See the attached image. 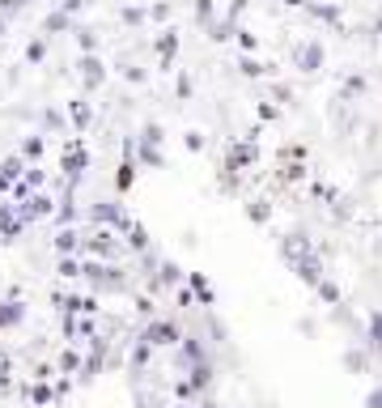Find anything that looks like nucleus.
Returning a JSON list of instances; mask_svg holds the SVG:
<instances>
[{
    "label": "nucleus",
    "mask_w": 382,
    "mask_h": 408,
    "mask_svg": "<svg viewBox=\"0 0 382 408\" xmlns=\"http://www.w3.org/2000/svg\"><path fill=\"white\" fill-rule=\"evenodd\" d=\"M365 408H382V382H378V387L365 396Z\"/></svg>",
    "instance_id": "6e6552de"
},
{
    "label": "nucleus",
    "mask_w": 382,
    "mask_h": 408,
    "mask_svg": "<svg viewBox=\"0 0 382 408\" xmlns=\"http://www.w3.org/2000/svg\"><path fill=\"white\" fill-rule=\"evenodd\" d=\"M319 294H323L327 302H340V289H336V285H319Z\"/></svg>",
    "instance_id": "1a4fd4ad"
},
{
    "label": "nucleus",
    "mask_w": 382,
    "mask_h": 408,
    "mask_svg": "<svg viewBox=\"0 0 382 408\" xmlns=\"http://www.w3.org/2000/svg\"><path fill=\"white\" fill-rule=\"evenodd\" d=\"M140 340H145V345H153V349H166V345L174 349L178 340H183V327L170 323V319H153V323L140 332Z\"/></svg>",
    "instance_id": "f257e3e1"
},
{
    "label": "nucleus",
    "mask_w": 382,
    "mask_h": 408,
    "mask_svg": "<svg viewBox=\"0 0 382 408\" xmlns=\"http://www.w3.org/2000/svg\"><path fill=\"white\" fill-rule=\"evenodd\" d=\"M370 357H374L370 349H344V357H340V362H344L352 374H365V370H370Z\"/></svg>",
    "instance_id": "f03ea898"
},
{
    "label": "nucleus",
    "mask_w": 382,
    "mask_h": 408,
    "mask_svg": "<svg viewBox=\"0 0 382 408\" xmlns=\"http://www.w3.org/2000/svg\"><path fill=\"white\" fill-rule=\"evenodd\" d=\"M365 349H370V353H382V315L370 319V340H365Z\"/></svg>",
    "instance_id": "20e7f679"
},
{
    "label": "nucleus",
    "mask_w": 382,
    "mask_h": 408,
    "mask_svg": "<svg viewBox=\"0 0 382 408\" xmlns=\"http://www.w3.org/2000/svg\"><path fill=\"white\" fill-rule=\"evenodd\" d=\"M149 357H153V345H145V340L136 336V345H132V357H127V362H132V370H145V366H149Z\"/></svg>",
    "instance_id": "7ed1b4c3"
},
{
    "label": "nucleus",
    "mask_w": 382,
    "mask_h": 408,
    "mask_svg": "<svg viewBox=\"0 0 382 408\" xmlns=\"http://www.w3.org/2000/svg\"><path fill=\"white\" fill-rule=\"evenodd\" d=\"M191 285H195V294L204 298V306H209V302H213V289H209V285H204V276H195V280H191Z\"/></svg>",
    "instance_id": "0eeeda50"
},
{
    "label": "nucleus",
    "mask_w": 382,
    "mask_h": 408,
    "mask_svg": "<svg viewBox=\"0 0 382 408\" xmlns=\"http://www.w3.org/2000/svg\"><path fill=\"white\" fill-rule=\"evenodd\" d=\"M60 370H64V374L81 370V353H76V349H64V357H60Z\"/></svg>",
    "instance_id": "39448f33"
},
{
    "label": "nucleus",
    "mask_w": 382,
    "mask_h": 408,
    "mask_svg": "<svg viewBox=\"0 0 382 408\" xmlns=\"http://www.w3.org/2000/svg\"><path fill=\"white\" fill-rule=\"evenodd\" d=\"M30 400H34V404H51V391L43 387V378H39V387H30Z\"/></svg>",
    "instance_id": "423d86ee"
}]
</instances>
